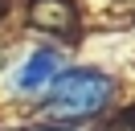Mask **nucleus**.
<instances>
[{
    "instance_id": "nucleus-1",
    "label": "nucleus",
    "mask_w": 135,
    "mask_h": 131,
    "mask_svg": "<svg viewBox=\"0 0 135 131\" xmlns=\"http://www.w3.org/2000/svg\"><path fill=\"white\" fill-rule=\"evenodd\" d=\"M110 94H115V82L102 70H90V66H78V70H61L49 86L41 90V119L45 123H82L94 119L98 111L110 106Z\"/></svg>"
},
{
    "instance_id": "nucleus-2",
    "label": "nucleus",
    "mask_w": 135,
    "mask_h": 131,
    "mask_svg": "<svg viewBox=\"0 0 135 131\" xmlns=\"http://www.w3.org/2000/svg\"><path fill=\"white\" fill-rule=\"evenodd\" d=\"M57 74H61V53L53 45H37V49H29L17 62V70L8 74V82H12V90H17L21 98H33V94H41Z\"/></svg>"
}]
</instances>
